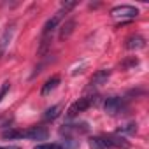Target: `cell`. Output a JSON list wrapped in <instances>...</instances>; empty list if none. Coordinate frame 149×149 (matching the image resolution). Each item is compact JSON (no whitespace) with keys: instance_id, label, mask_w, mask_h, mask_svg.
<instances>
[{"instance_id":"6da1fadb","label":"cell","mask_w":149,"mask_h":149,"mask_svg":"<svg viewBox=\"0 0 149 149\" xmlns=\"http://www.w3.org/2000/svg\"><path fill=\"white\" fill-rule=\"evenodd\" d=\"M65 14H67V11L60 9V11H58L53 18H49V19L46 21V25L42 26V33H40V49H39V53H40V54L47 51L49 42H51V39H53V33L56 32V28H58L60 21L65 18Z\"/></svg>"},{"instance_id":"7a4b0ae2","label":"cell","mask_w":149,"mask_h":149,"mask_svg":"<svg viewBox=\"0 0 149 149\" xmlns=\"http://www.w3.org/2000/svg\"><path fill=\"white\" fill-rule=\"evenodd\" d=\"M98 102V97L97 95H88V97H83L79 100H76L67 111V118L68 119H74L76 116H79L81 112H84L86 109H90L91 105H95Z\"/></svg>"},{"instance_id":"3957f363","label":"cell","mask_w":149,"mask_h":149,"mask_svg":"<svg viewBox=\"0 0 149 149\" xmlns=\"http://www.w3.org/2000/svg\"><path fill=\"white\" fill-rule=\"evenodd\" d=\"M109 14H111V18H114V19L125 23V21L135 19V18L139 16V9L133 7V6H126V4H123V6H116V7H112Z\"/></svg>"},{"instance_id":"277c9868","label":"cell","mask_w":149,"mask_h":149,"mask_svg":"<svg viewBox=\"0 0 149 149\" xmlns=\"http://www.w3.org/2000/svg\"><path fill=\"white\" fill-rule=\"evenodd\" d=\"M104 109L109 116H118V114H123L128 109V104L121 97H109L104 102Z\"/></svg>"},{"instance_id":"5b68a950","label":"cell","mask_w":149,"mask_h":149,"mask_svg":"<svg viewBox=\"0 0 149 149\" xmlns=\"http://www.w3.org/2000/svg\"><path fill=\"white\" fill-rule=\"evenodd\" d=\"M49 135V130L42 125L30 126L26 130H21V139H30V140H46Z\"/></svg>"},{"instance_id":"8992f818","label":"cell","mask_w":149,"mask_h":149,"mask_svg":"<svg viewBox=\"0 0 149 149\" xmlns=\"http://www.w3.org/2000/svg\"><path fill=\"white\" fill-rule=\"evenodd\" d=\"M13 35H14V23L7 25L2 32V35H0V58H2L6 54V51L9 49V44L13 40Z\"/></svg>"},{"instance_id":"52a82bcc","label":"cell","mask_w":149,"mask_h":149,"mask_svg":"<svg viewBox=\"0 0 149 149\" xmlns=\"http://www.w3.org/2000/svg\"><path fill=\"white\" fill-rule=\"evenodd\" d=\"M111 77V70L109 68H100L93 74V77L90 79V88H97L107 83V79Z\"/></svg>"},{"instance_id":"ba28073f","label":"cell","mask_w":149,"mask_h":149,"mask_svg":"<svg viewBox=\"0 0 149 149\" xmlns=\"http://www.w3.org/2000/svg\"><path fill=\"white\" fill-rule=\"evenodd\" d=\"M90 147L91 149H114L107 135H95L90 139Z\"/></svg>"},{"instance_id":"9c48e42d","label":"cell","mask_w":149,"mask_h":149,"mask_svg":"<svg viewBox=\"0 0 149 149\" xmlns=\"http://www.w3.org/2000/svg\"><path fill=\"white\" fill-rule=\"evenodd\" d=\"M126 49H142V47H146V39L142 37V35H139V33H135V35H130L128 39H126Z\"/></svg>"},{"instance_id":"30bf717a","label":"cell","mask_w":149,"mask_h":149,"mask_svg":"<svg viewBox=\"0 0 149 149\" xmlns=\"http://www.w3.org/2000/svg\"><path fill=\"white\" fill-rule=\"evenodd\" d=\"M107 137H109V140H111V144H112L114 149H130V142L123 135L112 133V135H107Z\"/></svg>"},{"instance_id":"8fae6325","label":"cell","mask_w":149,"mask_h":149,"mask_svg":"<svg viewBox=\"0 0 149 149\" xmlns=\"http://www.w3.org/2000/svg\"><path fill=\"white\" fill-rule=\"evenodd\" d=\"M60 76H53V77H49L46 83H44V86H42V90H40V95L42 97H46V95H49L53 90H56V86L60 84Z\"/></svg>"},{"instance_id":"7c38bea8","label":"cell","mask_w":149,"mask_h":149,"mask_svg":"<svg viewBox=\"0 0 149 149\" xmlns=\"http://www.w3.org/2000/svg\"><path fill=\"white\" fill-rule=\"evenodd\" d=\"M88 132V125L86 123H77V125H65L61 128V133L68 135V133H86Z\"/></svg>"},{"instance_id":"4fadbf2b","label":"cell","mask_w":149,"mask_h":149,"mask_svg":"<svg viewBox=\"0 0 149 149\" xmlns=\"http://www.w3.org/2000/svg\"><path fill=\"white\" fill-rule=\"evenodd\" d=\"M74 26H76V21H74V19L65 21L63 26H61V30H60V39H67V37L74 32Z\"/></svg>"},{"instance_id":"5bb4252c","label":"cell","mask_w":149,"mask_h":149,"mask_svg":"<svg viewBox=\"0 0 149 149\" xmlns=\"http://www.w3.org/2000/svg\"><path fill=\"white\" fill-rule=\"evenodd\" d=\"M2 139H6V140H16V139H21V130L11 126L9 130L2 132Z\"/></svg>"},{"instance_id":"9a60e30c","label":"cell","mask_w":149,"mask_h":149,"mask_svg":"<svg viewBox=\"0 0 149 149\" xmlns=\"http://www.w3.org/2000/svg\"><path fill=\"white\" fill-rule=\"evenodd\" d=\"M58 114H60V105H53L44 112V119H47V121L54 119V118H58Z\"/></svg>"},{"instance_id":"2e32d148","label":"cell","mask_w":149,"mask_h":149,"mask_svg":"<svg viewBox=\"0 0 149 149\" xmlns=\"http://www.w3.org/2000/svg\"><path fill=\"white\" fill-rule=\"evenodd\" d=\"M33 149H63V146L58 142H42V144H37Z\"/></svg>"},{"instance_id":"e0dca14e","label":"cell","mask_w":149,"mask_h":149,"mask_svg":"<svg viewBox=\"0 0 149 149\" xmlns=\"http://www.w3.org/2000/svg\"><path fill=\"white\" fill-rule=\"evenodd\" d=\"M137 132V125L135 123H128V125H125V126H121L119 130H118V133L121 135V133H135Z\"/></svg>"},{"instance_id":"ac0fdd59","label":"cell","mask_w":149,"mask_h":149,"mask_svg":"<svg viewBox=\"0 0 149 149\" xmlns=\"http://www.w3.org/2000/svg\"><path fill=\"white\" fill-rule=\"evenodd\" d=\"M11 90V83L9 81H6L4 84H2V88H0V104H2V100H4V97L7 95V91Z\"/></svg>"},{"instance_id":"d6986e66","label":"cell","mask_w":149,"mask_h":149,"mask_svg":"<svg viewBox=\"0 0 149 149\" xmlns=\"http://www.w3.org/2000/svg\"><path fill=\"white\" fill-rule=\"evenodd\" d=\"M0 149H21L18 146H0Z\"/></svg>"}]
</instances>
